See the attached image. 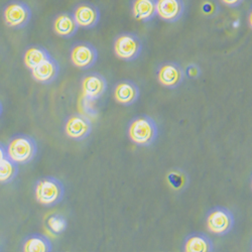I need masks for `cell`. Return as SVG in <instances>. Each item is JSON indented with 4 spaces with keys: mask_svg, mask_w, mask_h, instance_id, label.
<instances>
[{
    "mask_svg": "<svg viewBox=\"0 0 252 252\" xmlns=\"http://www.w3.org/2000/svg\"><path fill=\"white\" fill-rule=\"evenodd\" d=\"M127 135L133 143L148 146L157 140L158 129L156 121L152 117L139 115L129 122Z\"/></svg>",
    "mask_w": 252,
    "mask_h": 252,
    "instance_id": "obj_1",
    "label": "cell"
},
{
    "mask_svg": "<svg viewBox=\"0 0 252 252\" xmlns=\"http://www.w3.org/2000/svg\"><path fill=\"white\" fill-rule=\"evenodd\" d=\"M37 203L45 207H54L65 197V187L63 183L54 177L40 178L34 188Z\"/></svg>",
    "mask_w": 252,
    "mask_h": 252,
    "instance_id": "obj_2",
    "label": "cell"
},
{
    "mask_svg": "<svg viewBox=\"0 0 252 252\" xmlns=\"http://www.w3.org/2000/svg\"><path fill=\"white\" fill-rule=\"evenodd\" d=\"M6 151L8 156L17 163L26 164L32 161L37 153V144L33 137L17 134L9 139Z\"/></svg>",
    "mask_w": 252,
    "mask_h": 252,
    "instance_id": "obj_3",
    "label": "cell"
},
{
    "mask_svg": "<svg viewBox=\"0 0 252 252\" xmlns=\"http://www.w3.org/2000/svg\"><path fill=\"white\" fill-rule=\"evenodd\" d=\"M206 225L210 232L217 235L228 234L234 226V216L225 207H215L207 214Z\"/></svg>",
    "mask_w": 252,
    "mask_h": 252,
    "instance_id": "obj_4",
    "label": "cell"
},
{
    "mask_svg": "<svg viewBox=\"0 0 252 252\" xmlns=\"http://www.w3.org/2000/svg\"><path fill=\"white\" fill-rule=\"evenodd\" d=\"M114 53L117 58L123 61L136 60L142 51V43L140 38L131 32L119 34L114 40Z\"/></svg>",
    "mask_w": 252,
    "mask_h": 252,
    "instance_id": "obj_5",
    "label": "cell"
},
{
    "mask_svg": "<svg viewBox=\"0 0 252 252\" xmlns=\"http://www.w3.org/2000/svg\"><path fill=\"white\" fill-rule=\"evenodd\" d=\"M32 18L30 6L19 0L7 3L3 8V19L7 27L12 29L26 28Z\"/></svg>",
    "mask_w": 252,
    "mask_h": 252,
    "instance_id": "obj_6",
    "label": "cell"
},
{
    "mask_svg": "<svg viewBox=\"0 0 252 252\" xmlns=\"http://www.w3.org/2000/svg\"><path fill=\"white\" fill-rule=\"evenodd\" d=\"M70 59L72 64L82 70L93 67L98 60V51L90 43H79L71 50Z\"/></svg>",
    "mask_w": 252,
    "mask_h": 252,
    "instance_id": "obj_7",
    "label": "cell"
},
{
    "mask_svg": "<svg viewBox=\"0 0 252 252\" xmlns=\"http://www.w3.org/2000/svg\"><path fill=\"white\" fill-rule=\"evenodd\" d=\"M65 132L74 140H83L91 134L92 123L86 116L82 114H74L66 121Z\"/></svg>",
    "mask_w": 252,
    "mask_h": 252,
    "instance_id": "obj_8",
    "label": "cell"
},
{
    "mask_svg": "<svg viewBox=\"0 0 252 252\" xmlns=\"http://www.w3.org/2000/svg\"><path fill=\"white\" fill-rule=\"evenodd\" d=\"M185 79V71L177 63H165L158 70V80L166 88H178Z\"/></svg>",
    "mask_w": 252,
    "mask_h": 252,
    "instance_id": "obj_9",
    "label": "cell"
},
{
    "mask_svg": "<svg viewBox=\"0 0 252 252\" xmlns=\"http://www.w3.org/2000/svg\"><path fill=\"white\" fill-rule=\"evenodd\" d=\"M107 90V81L98 73L86 75L82 80L83 95L89 100L100 98Z\"/></svg>",
    "mask_w": 252,
    "mask_h": 252,
    "instance_id": "obj_10",
    "label": "cell"
},
{
    "mask_svg": "<svg viewBox=\"0 0 252 252\" xmlns=\"http://www.w3.org/2000/svg\"><path fill=\"white\" fill-rule=\"evenodd\" d=\"M74 16L80 28L93 29L99 22L101 13L97 6L91 3H81L75 7Z\"/></svg>",
    "mask_w": 252,
    "mask_h": 252,
    "instance_id": "obj_11",
    "label": "cell"
},
{
    "mask_svg": "<svg viewBox=\"0 0 252 252\" xmlns=\"http://www.w3.org/2000/svg\"><path fill=\"white\" fill-rule=\"evenodd\" d=\"M158 15L167 23H176L185 12L183 0H157Z\"/></svg>",
    "mask_w": 252,
    "mask_h": 252,
    "instance_id": "obj_12",
    "label": "cell"
},
{
    "mask_svg": "<svg viewBox=\"0 0 252 252\" xmlns=\"http://www.w3.org/2000/svg\"><path fill=\"white\" fill-rule=\"evenodd\" d=\"M59 73L60 65L58 61L53 57L32 70V78L41 84H45V85L53 83L58 78Z\"/></svg>",
    "mask_w": 252,
    "mask_h": 252,
    "instance_id": "obj_13",
    "label": "cell"
},
{
    "mask_svg": "<svg viewBox=\"0 0 252 252\" xmlns=\"http://www.w3.org/2000/svg\"><path fill=\"white\" fill-rule=\"evenodd\" d=\"M114 99L122 105H131L138 100L139 88L131 81H121L115 86Z\"/></svg>",
    "mask_w": 252,
    "mask_h": 252,
    "instance_id": "obj_14",
    "label": "cell"
},
{
    "mask_svg": "<svg viewBox=\"0 0 252 252\" xmlns=\"http://www.w3.org/2000/svg\"><path fill=\"white\" fill-rule=\"evenodd\" d=\"M79 28L80 27L77 23L74 14L67 13V12L59 14L55 18L54 25H53L54 32L62 37L74 36L77 33Z\"/></svg>",
    "mask_w": 252,
    "mask_h": 252,
    "instance_id": "obj_15",
    "label": "cell"
},
{
    "mask_svg": "<svg viewBox=\"0 0 252 252\" xmlns=\"http://www.w3.org/2000/svg\"><path fill=\"white\" fill-rule=\"evenodd\" d=\"M185 252H212L214 251V244L208 235L205 233H192L188 235L184 242Z\"/></svg>",
    "mask_w": 252,
    "mask_h": 252,
    "instance_id": "obj_16",
    "label": "cell"
},
{
    "mask_svg": "<svg viewBox=\"0 0 252 252\" xmlns=\"http://www.w3.org/2000/svg\"><path fill=\"white\" fill-rule=\"evenodd\" d=\"M0 154V181L1 184L11 183L18 175V165L7 154L4 144H1Z\"/></svg>",
    "mask_w": 252,
    "mask_h": 252,
    "instance_id": "obj_17",
    "label": "cell"
},
{
    "mask_svg": "<svg viewBox=\"0 0 252 252\" xmlns=\"http://www.w3.org/2000/svg\"><path fill=\"white\" fill-rule=\"evenodd\" d=\"M132 13L140 22H150L158 14L157 0H133Z\"/></svg>",
    "mask_w": 252,
    "mask_h": 252,
    "instance_id": "obj_18",
    "label": "cell"
},
{
    "mask_svg": "<svg viewBox=\"0 0 252 252\" xmlns=\"http://www.w3.org/2000/svg\"><path fill=\"white\" fill-rule=\"evenodd\" d=\"M51 57V54L45 48L39 46H32L26 50L24 55V63L27 68L32 71L39 66L41 63L49 60Z\"/></svg>",
    "mask_w": 252,
    "mask_h": 252,
    "instance_id": "obj_19",
    "label": "cell"
},
{
    "mask_svg": "<svg viewBox=\"0 0 252 252\" xmlns=\"http://www.w3.org/2000/svg\"><path fill=\"white\" fill-rule=\"evenodd\" d=\"M23 250L25 252H51L53 245L47 236L34 233L25 239Z\"/></svg>",
    "mask_w": 252,
    "mask_h": 252,
    "instance_id": "obj_20",
    "label": "cell"
},
{
    "mask_svg": "<svg viewBox=\"0 0 252 252\" xmlns=\"http://www.w3.org/2000/svg\"><path fill=\"white\" fill-rule=\"evenodd\" d=\"M47 226L52 233L61 234L67 229V220L64 216L54 214L47 219Z\"/></svg>",
    "mask_w": 252,
    "mask_h": 252,
    "instance_id": "obj_21",
    "label": "cell"
},
{
    "mask_svg": "<svg viewBox=\"0 0 252 252\" xmlns=\"http://www.w3.org/2000/svg\"><path fill=\"white\" fill-rule=\"evenodd\" d=\"M170 183L176 188V189H181L186 186V175L185 174H175L173 173L170 176Z\"/></svg>",
    "mask_w": 252,
    "mask_h": 252,
    "instance_id": "obj_22",
    "label": "cell"
},
{
    "mask_svg": "<svg viewBox=\"0 0 252 252\" xmlns=\"http://www.w3.org/2000/svg\"><path fill=\"white\" fill-rule=\"evenodd\" d=\"M186 74L188 75L189 78L196 79V78H198L201 75V70H200V68L197 65L192 64L190 66H188V68L186 70Z\"/></svg>",
    "mask_w": 252,
    "mask_h": 252,
    "instance_id": "obj_23",
    "label": "cell"
},
{
    "mask_svg": "<svg viewBox=\"0 0 252 252\" xmlns=\"http://www.w3.org/2000/svg\"><path fill=\"white\" fill-rule=\"evenodd\" d=\"M221 1L227 5V6H230V7H236L238 5H240L244 0H221Z\"/></svg>",
    "mask_w": 252,
    "mask_h": 252,
    "instance_id": "obj_24",
    "label": "cell"
},
{
    "mask_svg": "<svg viewBox=\"0 0 252 252\" xmlns=\"http://www.w3.org/2000/svg\"><path fill=\"white\" fill-rule=\"evenodd\" d=\"M248 24H249V27L252 29V7L248 13Z\"/></svg>",
    "mask_w": 252,
    "mask_h": 252,
    "instance_id": "obj_25",
    "label": "cell"
},
{
    "mask_svg": "<svg viewBox=\"0 0 252 252\" xmlns=\"http://www.w3.org/2000/svg\"><path fill=\"white\" fill-rule=\"evenodd\" d=\"M251 188H252V176H251Z\"/></svg>",
    "mask_w": 252,
    "mask_h": 252,
    "instance_id": "obj_26",
    "label": "cell"
},
{
    "mask_svg": "<svg viewBox=\"0 0 252 252\" xmlns=\"http://www.w3.org/2000/svg\"><path fill=\"white\" fill-rule=\"evenodd\" d=\"M251 251H252V243H251Z\"/></svg>",
    "mask_w": 252,
    "mask_h": 252,
    "instance_id": "obj_27",
    "label": "cell"
}]
</instances>
